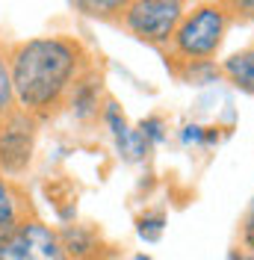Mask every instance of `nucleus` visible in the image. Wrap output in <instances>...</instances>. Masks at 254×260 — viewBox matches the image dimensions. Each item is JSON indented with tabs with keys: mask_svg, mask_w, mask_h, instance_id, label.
I'll list each match as a JSON object with an SVG mask.
<instances>
[{
	"mask_svg": "<svg viewBox=\"0 0 254 260\" xmlns=\"http://www.w3.org/2000/svg\"><path fill=\"white\" fill-rule=\"evenodd\" d=\"M228 27H231V15L216 0L198 3L195 9L183 12L175 36L169 42L172 59H177V62H210L222 48Z\"/></svg>",
	"mask_w": 254,
	"mask_h": 260,
	"instance_id": "obj_2",
	"label": "nucleus"
},
{
	"mask_svg": "<svg viewBox=\"0 0 254 260\" xmlns=\"http://www.w3.org/2000/svg\"><path fill=\"white\" fill-rule=\"evenodd\" d=\"M15 110V95H12V77H9V62L6 53H0V115Z\"/></svg>",
	"mask_w": 254,
	"mask_h": 260,
	"instance_id": "obj_12",
	"label": "nucleus"
},
{
	"mask_svg": "<svg viewBox=\"0 0 254 260\" xmlns=\"http://www.w3.org/2000/svg\"><path fill=\"white\" fill-rule=\"evenodd\" d=\"M201 139H204V130H201V127H195V124H192V127H186V133H183V142H201Z\"/></svg>",
	"mask_w": 254,
	"mask_h": 260,
	"instance_id": "obj_17",
	"label": "nucleus"
},
{
	"mask_svg": "<svg viewBox=\"0 0 254 260\" xmlns=\"http://www.w3.org/2000/svg\"><path fill=\"white\" fill-rule=\"evenodd\" d=\"M219 71H222V77H228V83L237 86L239 92L254 95V45L231 53L228 59H222Z\"/></svg>",
	"mask_w": 254,
	"mask_h": 260,
	"instance_id": "obj_9",
	"label": "nucleus"
},
{
	"mask_svg": "<svg viewBox=\"0 0 254 260\" xmlns=\"http://www.w3.org/2000/svg\"><path fill=\"white\" fill-rule=\"evenodd\" d=\"M163 228H166V216L163 213H151V216H142L139 219V237H142L145 243H157L160 237H163Z\"/></svg>",
	"mask_w": 254,
	"mask_h": 260,
	"instance_id": "obj_13",
	"label": "nucleus"
},
{
	"mask_svg": "<svg viewBox=\"0 0 254 260\" xmlns=\"http://www.w3.org/2000/svg\"><path fill=\"white\" fill-rule=\"evenodd\" d=\"M139 133H142L151 145H160V142L166 139V133H163V118H157V115L145 118L142 124H139Z\"/></svg>",
	"mask_w": 254,
	"mask_h": 260,
	"instance_id": "obj_16",
	"label": "nucleus"
},
{
	"mask_svg": "<svg viewBox=\"0 0 254 260\" xmlns=\"http://www.w3.org/2000/svg\"><path fill=\"white\" fill-rule=\"evenodd\" d=\"M6 62L15 107L39 124L62 113L80 77L95 68L89 50L71 36H36L18 42Z\"/></svg>",
	"mask_w": 254,
	"mask_h": 260,
	"instance_id": "obj_1",
	"label": "nucleus"
},
{
	"mask_svg": "<svg viewBox=\"0 0 254 260\" xmlns=\"http://www.w3.org/2000/svg\"><path fill=\"white\" fill-rule=\"evenodd\" d=\"M183 12H186V0H130V6L118 21L133 39L163 48L172 42Z\"/></svg>",
	"mask_w": 254,
	"mask_h": 260,
	"instance_id": "obj_3",
	"label": "nucleus"
},
{
	"mask_svg": "<svg viewBox=\"0 0 254 260\" xmlns=\"http://www.w3.org/2000/svg\"><path fill=\"white\" fill-rule=\"evenodd\" d=\"M239 240H242V248L248 254H254V198L248 201V210L239 222Z\"/></svg>",
	"mask_w": 254,
	"mask_h": 260,
	"instance_id": "obj_15",
	"label": "nucleus"
},
{
	"mask_svg": "<svg viewBox=\"0 0 254 260\" xmlns=\"http://www.w3.org/2000/svg\"><path fill=\"white\" fill-rule=\"evenodd\" d=\"M56 234H59V243H62L68 260H95L101 251L98 234L86 225H65L56 228Z\"/></svg>",
	"mask_w": 254,
	"mask_h": 260,
	"instance_id": "obj_8",
	"label": "nucleus"
},
{
	"mask_svg": "<svg viewBox=\"0 0 254 260\" xmlns=\"http://www.w3.org/2000/svg\"><path fill=\"white\" fill-rule=\"evenodd\" d=\"M68 110L80 121H89V118L101 115V74H98L95 68H89L80 77V83L74 86V92L68 98Z\"/></svg>",
	"mask_w": 254,
	"mask_h": 260,
	"instance_id": "obj_7",
	"label": "nucleus"
},
{
	"mask_svg": "<svg viewBox=\"0 0 254 260\" xmlns=\"http://www.w3.org/2000/svg\"><path fill=\"white\" fill-rule=\"evenodd\" d=\"M30 219H39L33 195L27 192V186L21 180L3 178L0 175V240L9 237L15 228H21Z\"/></svg>",
	"mask_w": 254,
	"mask_h": 260,
	"instance_id": "obj_6",
	"label": "nucleus"
},
{
	"mask_svg": "<svg viewBox=\"0 0 254 260\" xmlns=\"http://www.w3.org/2000/svg\"><path fill=\"white\" fill-rule=\"evenodd\" d=\"M36 136H39V121L24 110L15 107L0 115V175L3 178L21 180V175H27L36 154Z\"/></svg>",
	"mask_w": 254,
	"mask_h": 260,
	"instance_id": "obj_4",
	"label": "nucleus"
},
{
	"mask_svg": "<svg viewBox=\"0 0 254 260\" xmlns=\"http://www.w3.org/2000/svg\"><path fill=\"white\" fill-rule=\"evenodd\" d=\"M133 260H151V257H148V254H136Z\"/></svg>",
	"mask_w": 254,
	"mask_h": 260,
	"instance_id": "obj_19",
	"label": "nucleus"
},
{
	"mask_svg": "<svg viewBox=\"0 0 254 260\" xmlns=\"http://www.w3.org/2000/svg\"><path fill=\"white\" fill-rule=\"evenodd\" d=\"M71 9L95 21H118L130 6V0H68Z\"/></svg>",
	"mask_w": 254,
	"mask_h": 260,
	"instance_id": "obj_10",
	"label": "nucleus"
},
{
	"mask_svg": "<svg viewBox=\"0 0 254 260\" xmlns=\"http://www.w3.org/2000/svg\"><path fill=\"white\" fill-rule=\"evenodd\" d=\"M231 18L239 21H254V0H216Z\"/></svg>",
	"mask_w": 254,
	"mask_h": 260,
	"instance_id": "obj_14",
	"label": "nucleus"
},
{
	"mask_svg": "<svg viewBox=\"0 0 254 260\" xmlns=\"http://www.w3.org/2000/svg\"><path fill=\"white\" fill-rule=\"evenodd\" d=\"M175 74L183 83H189V86H207V83H216V77L222 71L213 62H180L175 68Z\"/></svg>",
	"mask_w": 254,
	"mask_h": 260,
	"instance_id": "obj_11",
	"label": "nucleus"
},
{
	"mask_svg": "<svg viewBox=\"0 0 254 260\" xmlns=\"http://www.w3.org/2000/svg\"><path fill=\"white\" fill-rule=\"evenodd\" d=\"M228 260H254V254H248L245 248H234V251H231V257H228Z\"/></svg>",
	"mask_w": 254,
	"mask_h": 260,
	"instance_id": "obj_18",
	"label": "nucleus"
},
{
	"mask_svg": "<svg viewBox=\"0 0 254 260\" xmlns=\"http://www.w3.org/2000/svg\"><path fill=\"white\" fill-rule=\"evenodd\" d=\"M0 260H68L56 228L30 219L0 240Z\"/></svg>",
	"mask_w": 254,
	"mask_h": 260,
	"instance_id": "obj_5",
	"label": "nucleus"
}]
</instances>
